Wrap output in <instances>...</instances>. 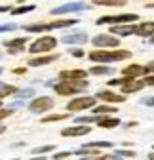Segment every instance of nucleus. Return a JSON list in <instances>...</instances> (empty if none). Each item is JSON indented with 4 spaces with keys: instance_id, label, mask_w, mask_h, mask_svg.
Segmentation results:
<instances>
[{
    "instance_id": "f257e3e1",
    "label": "nucleus",
    "mask_w": 154,
    "mask_h": 160,
    "mask_svg": "<svg viewBox=\"0 0 154 160\" xmlns=\"http://www.w3.org/2000/svg\"><path fill=\"white\" fill-rule=\"evenodd\" d=\"M131 55V52L128 50H116V52H105V50H95L91 53H88V57L91 61L97 63H112V61H124Z\"/></svg>"
},
{
    "instance_id": "f03ea898",
    "label": "nucleus",
    "mask_w": 154,
    "mask_h": 160,
    "mask_svg": "<svg viewBox=\"0 0 154 160\" xmlns=\"http://www.w3.org/2000/svg\"><path fill=\"white\" fill-rule=\"evenodd\" d=\"M86 88H88V80H84V78H80V80H63V82L53 86L55 93H59V95H72V93H78Z\"/></svg>"
},
{
    "instance_id": "7ed1b4c3",
    "label": "nucleus",
    "mask_w": 154,
    "mask_h": 160,
    "mask_svg": "<svg viewBox=\"0 0 154 160\" xmlns=\"http://www.w3.org/2000/svg\"><path fill=\"white\" fill-rule=\"evenodd\" d=\"M137 13H122V15H105L97 19V25H105V23H131V21H137Z\"/></svg>"
},
{
    "instance_id": "20e7f679",
    "label": "nucleus",
    "mask_w": 154,
    "mask_h": 160,
    "mask_svg": "<svg viewBox=\"0 0 154 160\" xmlns=\"http://www.w3.org/2000/svg\"><path fill=\"white\" fill-rule=\"evenodd\" d=\"M55 44H57V40H55L53 36H44V38L34 40V42L31 44V52H32V53L50 52V50H53V48H55Z\"/></svg>"
},
{
    "instance_id": "39448f33",
    "label": "nucleus",
    "mask_w": 154,
    "mask_h": 160,
    "mask_svg": "<svg viewBox=\"0 0 154 160\" xmlns=\"http://www.w3.org/2000/svg\"><path fill=\"white\" fill-rule=\"evenodd\" d=\"M95 107V99L86 95V97H78V99H74V101L67 103V111H84V109H93Z\"/></svg>"
},
{
    "instance_id": "423d86ee",
    "label": "nucleus",
    "mask_w": 154,
    "mask_h": 160,
    "mask_svg": "<svg viewBox=\"0 0 154 160\" xmlns=\"http://www.w3.org/2000/svg\"><path fill=\"white\" fill-rule=\"evenodd\" d=\"M84 10H89V6L84 2H69L59 8H53L51 15H63V13H70V12H84Z\"/></svg>"
},
{
    "instance_id": "0eeeda50",
    "label": "nucleus",
    "mask_w": 154,
    "mask_h": 160,
    "mask_svg": "<svg viewBox=\"0 0 154 160\" xmlns=\"http://www.w3.org/2000/svg\"><path fill=\"white\" fill-rule=\"evenodd\" d=\"M53 103H55V101H53L51 97L44 95V97H36L34 101H31L29 109H31V112H44V111L51 109V107H53Z\"/></svg>"
},
{
    "instance_id": "6e6552de",
    "label": "nucleus",
    "mask_w": 154,
    "mask_h": 160,
    "mask_svg": "<svg viewBox=\"0 0 154 160\" xmlns=\"http://www.w3.org/2000/svg\"><path fill=\"white\" fill-rule=\"evenodd\" d=\"M91 42H93V46H97V48H116L120 44V40H116L110 34H97Z\"/></svg>"
},
{
    "instance_id": "1a4fd4ad",
    "label": "nucleus",
    "mask_w": 154,
    "mask_h": 160,
    "mask_svg": "<svg viewBox=\"0 0 154 160\" xmlns=\"http://www.w3.org/2000/svg\"><path fill=\"white\" fill-rule=\"evenodd\" d=\"M137 32V25H112L110 27V34H116V36H129V34H135Z\"/></svg>"
},
{
    "instance_id": "9d476101",
    "label": "nucleus",
    "mask_w": 154,
    "mask_h": 160,
    "mask_svg": "<svg viewBox=\"0 0 154 160\" xmlns=\"http://www.w3.org/2000/svg\"><path fill=\"white\" fill-rule=\"evenodd\" d=\"M91 130L88 126H74V128H65L61 130V135L63 137H78V135H88Z\"/></svg>"
},
{
    "instance_id": "9b49d317",
    "label": "nucleus",
    "mask_w": 154,
    "mask_h": 160,
    "mask_svg": "<svg viewBox=\"0 0 154 160\" xmlns=\"http://www.w3.org/2000/svg\"><path fill=\"white\" fill-rule=\"evenodd\" d=\"M86 40H88V34H86V32H74V34H67V36H63V38H61V42L72 46V44H84Z\"/></svg>"
},
{
    "instance_id": "f8f14e48",
    "label": "nucleus",
    "mask_w": 154,
    "mask_h": 160,
    "mask_svg": "<svg viewBox=\"0 0 154 160\" xmlns=\"http://www.w3.org/2000/svg\"><path fill=\"white\" fill-rule=\"evenodd\" d=\"M59 78H61V80H80V78H86V71H82V69L61 71V72H59Z\"/></svg>"
},
{
    "instance_id": "ddd939ff",
    "label": "nucleus",
    "mask_w": 154,
    "mask_h": 160,
    "mask_svg": "<svg viewBox=\"0 0 154 160\" xmlns=\"http://www.w3.org/2000/svg\"><path fill=\"white\" fill-rule=\"evenodd\" d=\"M25 40L27 38H13L10 42H6V48L10 50V53H21L25 50Z\"/></svg>"
},
{
    "instance_id": "4468645a",
    "label": "nucleus",
    "mask_w": 154,
    "mask_h": 160,
    "mask_svg": "<svg viewBox=\"0 0 154 160\" xmlns=\"http://www.w3.org/2000/svg\"><path fill=\"white\" fill-rule=\"evenodd\" d=\"M124 76H131V78H135V76H141V74H147V67H141V65H129L126 69H122Z\"/></svg>"
},
{
    "instance_id": "2eb2a0df",
    "label": "nucleus",
    "mask_w": 154,
    "mask_h": 160,
    "mask_svg": "<svg viewBox=\"0 0 154 160\" xmlns=\"http://www.w3.org/2000/svg\"><path fill=\"white\" fill-rule=\"evenodd\" d=\"M97 97L101 101H110V103H120V101H126L124 95H118V93H112V92H97Z\"/></svg>"
},
{
    "instance_id": "dca6fc26",
    "label": "nucleus",
    "mask_w": 154,
    "mask_h": 160,
    "mask_svg": "<svg viewBox=\"0 0 154 160\" xmlns=\"http://www.w3.org/2000/svg\"><path fill=\"white\" fill-rule=\"evenodd\" d=\"M139 36H152L154 34V21H143L137 25V32Z\"/></svg>"
},
{
    "instance_id": "f3484780",
    "label": "nucleus",
    "mask_w": 154,
    "mask_h": 160,
    "mask_svg": "<svg viewBox=\"0 0 154 160\" xmlns=\"http://www.w3.org/2000/svg\"><path fill=\"white\" fill-rule=\"evenodd\" d=\"M57 57H59V55H40V57H32L31 61H29V65H31V67H40V65H48V63L55 61Z\"/></svg>"
},
{
    "instance_id": "a211bd4d",
    "label": "nucleus",
    "mask_w": 154,
    "mask_h": 160,
    "mask_svg": "<svg viewBox=\"0 0 154 160\" xmlns=\"http://www.w3.org/2000/svg\"><path fill=\"white\" fill-rule=\"evenodd\" d=\"M23 29H25V31H29V32H44V31H51V29H55V25H53V23H42V25H23Z\"/></svg>"
},
{
    "instance_id": "6ab92c4d",
    "label": "nucleus",
    "mask_w": 154,
    "mask_h": 160,
    "mask_svg": "<svg viewBox=\"0 0 154 160\" xmlns=\"http://www.w3.org/2000/svg\"><path fill=\"white\" fill-rule=\"evenodd\" d=\"M143 86H147V84H145V80H143V82H133V80H131L129 84L122 86V93H135V92L143 90Z\"/></svg>"
},
{
    "instance_id": "aec40b11",
    "label": "nucleus",
    "mask_w": 154,
    "mask_h": 160,
    "mask_svg": "<svg viewBox=\"0 0 154 160\" xmlns=\"http://www.w3.org/2000/svg\"><path fill=\"white\" fill-rule=\"evenodd\" d=\"M118 109L116 107H112V105H99V107H93V114H112V112H116Z\"/></svg>"
},
{
    "instance_id": "412c9836",
    "label": "nucleus",
    "mask_w": 154,
    "mask_h": 160,
    "mask_svg": "<svg viewBox=\"0 0 154 160\" xmlns=\"http://www.w3.org/2000/svg\"><path fill=\"white\" fill-rule=\"evenodd\" d=\"M120 124L118 118H101L99 120V128H116Z\"/></svg>"
},
{
    "instance_id": "4be33fe9",
    "label": "nucleus",
    "mask_w": 154,
    "mask_h": 160,
    "mask_svg": "<svg viewBox=\"0 0 154 160\" xmlns=\"http://www.w3.org/2000/svg\"><path fill=\"white\" fill-rule=\"evenodd\" d=\"M93 4H97V6H124L126 0H93Z\"/></svg>"
},
{
    "instance_id": "5701e85b",
    "label": "nucleus",
    "mask_w": 154,
    "mask_h": 160,
    "mask_svg": "<svg viewBox=\"0 0 154 160\" xmlns=\"http://www.w3.org/2000/svg\"><path fill=\"white\" fill-rule=\"evenodd\" d=\"M17 92H19V90H17L15 86H8V84H4V82L0 84V97H2V99H4L6 95H10V93H17Z\"/></svg>"
},
{
    "instance_id": "b1692460",
    "label": "nucleus",
    "mask_w": 154,
    "mask_h": 160,
    "mask_svg": "<svg viewBox=\"0 0 154 160\" xmlns=\"http://www.w3.org/2000/svg\"><path fill=\"white\" fill-rule=\"evenodd\" d=\"M89 72L91 74H108V72H112V69L107 67V65H97V67H91Z\"/></svg>"
},
{
    "instance_id": "393cba45",
    "label": "nucleus",
    "mask_w": 154,
    "mask_h": 160,
    "mask_svg": "<svg viewBox=\"0 0 154 160\" xmlns=\"http://www.w3.org/2000/svg\"><path fill=\"white\" fill-rule=\"evenodd\" d=\"M131 76H124V78H114V80H110L108 82V86H126V84H129L131 82Z\"/></svg>"
},
{
    "instance_id": "a878e982",
    "label": "nucleus",
    "mask_w": 154,
    "mask_h": 160,
    "mask_svg": "<svg viewBox=\"0 0 154 160\" xmlns=\"http://www.w3.org/2000/svg\"><path fill=\"white\" fill-rule=\"evenodd\" d=\"M88 147H91V149H107V147H112V143L110 141H93V143H88Z\"/></svg>"
},
{
    "instance_id": "bb28decb",
    "label": "nucleus",
    "mask_w": 154,
    "mask_h": 160,
    "mask_svg": "<svg viewBox=\"0 0 154 160\" xmlns=\"http://www.w3.org/2000/svg\"><path fill=\"white\" fill-rule=\"evenodd\" d=\"M69 118L67 114H53V116H44L42 118V122H59V120H65Z\"/></svg>"
},
{
    "instance_id": "cd10ccee",
    "label": "nucleus",
    "mask_w": 154,
    "mask_h": 160,
    "mask_svg": "<svg viewBox=\"0 0 154 160\" xmlns=\"http://www.w3.org/2000/svg\"><path fill=\"white\" fill-rule=\"evenodd\" d=\"M32 95H34V90H32V88H27V90H19V92H17V97H19V99L32 97Z\"/></svg>"
},
{
    "instance_id": "c85d7f7f",
    "label": "nucleus",
    "mask_w": 154,
    "mask_h": 160,
    "mask_svg": "<svg viewBox=\"0 0 154 160\" xmlns=\"http://www.w3.org/2000/svg\"><path fill=\"white\" fill-rule=\"evenodd\" d=\"M50 151H53V145H46V147H36V149H32L34 154H44V152H50Z\"/></svg>"
},
{
    "instance_id": "c756f323",
    "label": "nucleus",
    "mask_w": 154,
    "mask_h": 160,
    "mask_svg": "<svg viewBox=\"0 0 154 160\" xmlns=\"http://www.w3.org/2000/svg\"><path fill=\"white\" fill-rule=\"evenodd\" d=\"M34 10V6L32 4H29V6H21V8H17V10H12L15 15H19V13H27V12H32Z\"/></svg>"
},
{
    "instance_id": "7c9ffc66",
    "label": "nucleus",
    "mask_w": 154,
    "mask_h": 160,
    "mask_svg": "<svg viewBox=\"0 0 154 160\" xmlns=\"http://www.w3.org/2000/svg\"><path fill=\"white\" fill-rule=\"evenodd\" d=\"M95 120L99 122L97 116H80V118H76V122H78V124H84V122H95Z\"/></svg>"
},
{
    "instance_id": "2f4dec72",
    "label": "nucleus",
    "mask_w": 154,
    "mask_h": 160,
    "mask_svg": "<svg viewBox=\"0 0 154 160\" xmlns=\"http://www.w3.org/2000/svg\"><path fill=\"white\" fill-rule=\"evenodd\" d=\"M69 156H70V152H69V151H63V152L53 154V160H63V158H69Z\"/></svg>"
},
{
    "instance_id": "473e14b6",
    "label": "nucleus",
    "mask_w": 154,
    "mask_h": 160,
    "mask_svg": "<svg viewBox=\"0 0 154 160\" xmlns=\"http://www.w3.org/2000/svg\"><path fill=\"white\" fill-rule=\"evenodd\" d=\"M116 154L118 156H129V158H133V156H135V152H133V151H116Z\"/></svg>"
},
{
    "instance_id": "72a5a7b5",
    "label": "nucleus",
    "mask_w": 154,
    "mask_h": 160,
    "mask_svg": "<svg viewBox=\"0 0 154 160\" xmlns=\"http://www.w3.org/2000/svg\"><path fill=\"white\" fill-rule=\"evenodd\" d=\"M70 55H74V57H84L86 53H84L82 50H76V48H74V50H70Z\"/></svg>"
},
{
    "instance_id": "f704fd0d",
    "label": "nucleus",
    "mask_w": 154,
    "mask_h": 160,
    "mask_svg": "<svg viewBox=\"0 0 154 160\" xmlns=\"http://www.w3.org/2000/svg\"><path fill=\"white\" fill-rule=\"evenodd\" d=\"M15 29V25H10V23H4L2 27H0V31H2V32H6V31H13Z\"/></svg>"
},
{
    "instance_id": "c9c22d12",
    "label": "nucleus",
    "mask_w": 154,
    "mask_h": 160,
    "mask_svg": "<svg viewBox=\"0 0 154 160\" xmlns=\"http://www.w3.org/2000/svg\"><path fill=\"white\" fill-rule=\"evenodd\" d=\"M143 103H145L147 107H154V97H147V99H143Z\"/></svg>"
},
{
    "instance_id": "e433bc0d",
    "label": "nucleus",
    "mask_w": 154,
    "mask_h": 160,
    "mask_svg": "<svg viewBox=\"0 0 154 160\" xmlns=\"http://www.w3.org/2000/svg\"><path fill=\"white\" fill-rule=\"evenodd\" d=\"M103 160H120V156L118 154H107V156H103Z\"/></svg>"
},
{
    "instance_id": "4c0bfd02",
    "label": "nucleus",
    "mask_w": 154,
    "mask_h": 160,
    "mask_svg": "<svg viewBox=\"0 0 154 160\" xmlns=\"http://www.w3.org/2000/svg\"><path fill=\"white\" fill-rule=\"evenodd\" d=\"M145 84H147V86H154V76H147Z\"/></svg>"
},
{
    "instance_id": "58836bf2",
    "label": "nucleus",
    "mask_w": 154,
    "mask_h": 160,
    "mask_svg": "<svg viewBox=\"0 0 154 160\" xmlns=\"http://www.w3.org/2000/svg\"><path fill=\"white\" fill-rule=\"evenodd\" d=\"M0 114H2V118H6V116L12 114V109H10V111H8V109H2V112H0Z\"/></svg>"
},
{
    "instance_id": "ea45409f",
    "label": "nucleus",
    "mask_w": 154,
    "mask_h": 160,
    "mask_svg": "<svg viewBox=\"0 0 154 160\" xmlns=\"http://www.w3.org/2000/svg\"><path fill=\"white\" fill-rule=\"evenodd\" d=\"M147 71H148V72H154V61L147 63Z\"/></svg>"
},
{
    "instance_id": "a19ab883",
    "label": "nucleus",
    "mask_w": 154,
    "mask_h": 160,
    "mask_svg": "<svg viewBox=\"0 0 154 160\" xmlns=\"http://www.w3.org/2000/svg\"><path fill=\"white\" fill-rule=\"evenodd\" d=\"M82 160H103V156H86Z\"/></svg>"
},
{
    "instance_id": "79ce46f5",
    "label": "nucleus",
    "mask_w": 154,
    "mask_h": 160,
    "mask_svg": "<svg viewBox=\"0 0 154 160\" xmlns=\"http://www.w3.org/2000/svg\"><path fill=\"white\" fill-rule=\"evenodd\" d=\"M13 72H15V74H23L25 69H23V67H17V69H13Z\"/></svg>"
},
{
    "instance_id": "37998d69",
    "label": "nucleus",
    "mask_w": 154,
    "mask_h": 160,
    "mask_svg": "<svg viewBox=\"0 0 154 160\" xmlns=\"http://www.w3.org/2000/svg\"><path fill=\"white\" fill-rule=\"evenodd\" d=\"M148 160H154V152H150V154H148Z\"/></svg>"
},
{
    "instance_id": "c03bdc74",
    "label": "nucleus",
    "mask_w": 154,
    "mask_h": 160,
    "mask_svg": "<svg viewBox=\"0 0 154 160\" xmlns=\"http://www.w3.org/2000/svg\"><path fill=\"white\" fill-rule=\"evenodd\" d=\"M32 160H46V158H44V156H40V158H32Z\"/></svg>"
},
{
    "instance_id": "a18cd8bd",
    "label": "nucleus",
    "mask_w": 154,
    "mask_h": 160,
    "mask_svg": "<svg viewBox=\"0 0 154 160\" xmlns=\"http://www.w3.org/2000/svg\"><path fill=\"white\" fill-rule=\"evenodd\" d=\"M150 42H152V44H154V34H152V36H150Z\"/></svg>"
},
{
    "instance_id": "49530a36",
    "label": "nucleus",
    "mask_w": 154,
    "mask_h": 160,
    "mask_svg": "<svg viewBox=\"0 0 154 160\" xmlns=\"http://www.w3.org/2000/svg\"><path fill=\"white\" fill-rule=\"evenodd\" d=\"M13 160H15V158H13Z\"/></svg>"
},
{
    "instance_id": "de8ad7c7",
    "label": "nucleus",
    "mask_w": 154,
    "mask_h": 160,
    "mask_svg": "<svg viewBox=\"0 0 154 160\" xmlns=\"http://www.w3.org/2000/svg\"><path fill=\"white\" fill-rule=\"evenodd\" d=\"M63 160H65V158H63Z\"/></svg>"
}]
</instances>
